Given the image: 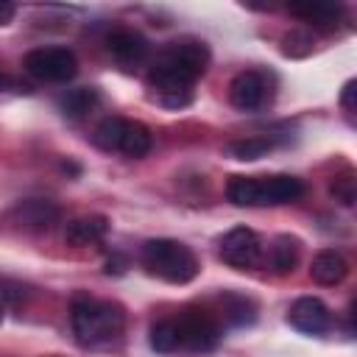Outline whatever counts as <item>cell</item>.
Listing matches in <instances>:
<instances>
[{
  "instance_id": "cell-12",
  "label": "cell",
  "mask_w": 357,
  "mask_h": 357,
  "mask_svg": "<svg viewBox=\"0 0 357 357\" xmlns=\"http://www.w3.org/2000/svg\"><path fill=\"white\" fill-rule=\"evenodd\" d=\"M106 50L109 56L120 64V67H137L148 59V39L139 33V31H131V28H117L106 36Z\"/></svg>"
},
{
  "instance_id": "cell-2",
  "label": "cell",
  "mask_w": 357,
  "mask_h": 357,
  "mask_svg": "<svg viewBox=\"0 0 357 357\" xmlns=\"http://www.w3.org/2000/svg\"><path fill=\"white\" fill-rule=\"evenodd\" d=\"M220 324L204 310H184L151 326V349L159 354L176 351H212L220 343Z\"/></svg>"
},
{
  "instance_id": "cell-7",
  "label": "cell",
  "mask_w": 357,
  "mask_h": 357,
  "mask_svg": "<svg viewBox=\"0 0 357 357\" xmlns=\"http://www.w3.org/2000/svg\"><path fill=\"white\" fill-rule=\"evenodd\" d=\"M25 70L47 84H67L78 73V59L67 47H36L25 56Z\"/></svg>"
},
{
  "instance_id": "cell-19",
  "label": "cell",
  "mask_w": 357,
  "mask_h": 357,
  "mask_svg": "<svg viewBox=\"0 0 357 357\" xmlns=\"http://www.w3.org/2000/svg\"><path fill=\"white\" fill-rule=\"evenodd\" d=\"M223 312H226V318H229L231 324H237V326L251 324V321H254V315H257V310H254L251 298L237 296V293H226V296H223Z\"/></svg>"
},
{
  "instance_id": "cell-1",
  "label": "cell",
  "mask_w": 357,
  "mask_h": 357,
  "mask_svg": "<svg viewBox=\"0 0 357 357\" xmlns=\"http://www.w3.org/2000/svg\"><path fill=\"white\" fill-rule=\"evenodd\" d=\"M209 67V47L201 39L184 36L170 42L151 64L145 86L159 106L181 109L192 100V86Z\"/></svg>"
},
{
  "instance_id": "cell-14",
  "label": "cell",
  "mask_w": 357,
  "mask_h": 357,
  "mask_svg": "<svg viewBox=\"0 0 357 357\" xmlns=\"http://www.w3.org/2000/svg\"><path fill=\"white\" fill-rule=\"evenodd\" d=\"M346 273H349V262L343 259L340 251H335V248H324V251H318V254L312 257L310 276H312L318 284H326V287L340 284V282L346 279Z\"/></svg>"
},
{
  "instance_id": "cell-24",
  "label": "cell",
  "mask_w": 357,
  "mask_h": 357,
  "mask_svg": "<svg viewBox=\"0 0 357 357\" xmlns=\"http://www.w3.org/2000/svg\"><path fill=\"white\" fill-rule=\"evenodd\" d=\"M0 86H3V75H0Z\"/></svg>"
},
{
  "instance_id": "cell-8",
  "label": "cell",
  "mask_w": 357,
  "mask_h": 357,
  "mask_svg": "<svg viewBox=\"0 0 357 357\" xmlns=\"http://www.w3.org/2000/svg\"><path fill=\"white\" fill-rule=\"evenodd\" d=\"M273 98V78L265 70H243L229 84V100L240 112H259Z\"/></svg>"
},
{
  "instance_id": "cell-17",
  "label": "cell",
  "mask_w": 357,
  "mask_h": 357,
  "mask_svg": "<svg viewBox=\"0 0 357 357\" xmlns=\"http://www.w3.org/2000/svg\"><path fill=\"white\" fill-rule=\"evenodd\" d=\"M298 254H301V243L296 237H290V234H279L271 243L268 259H271L276 273H290L298 265Z\"/></svg>"
},
{
  "instance_id": "cell-22",
  "label": "cell",
  "mask_w": 357,
  "mask_h": 357,
  "mask_svg": "<svg viewBox=\"0 0 357 357\" xmlns=\"http://www.w3.org/2000/svg\"><path fill=\"white\" fill-rule=\"evenodd\" d=\"M340 103H343L346 109H351V106H354V81H346L343 95H340Z\"/></svg>"
},
{
  "instance_id": "cell-10",
  "label": "cell",
  "mask_w": 357,
  "mask_h": 357,
  "mask_svg": "<svg viewBox=\"0 0 357 357\" xmlns=\"http://www.w3.org/2000/svg\"><path fill=\"white\" fill-rule=\"evenodd\" d=\"M287 324H290L293 329L304 332V335H324V332H329V326H332V312H329V307H326L321 298H315V296H301V298H296V301L290 304V310H287Z\"/></svg>"
},
{
  "instance_id": "cell-20",
  "label": "cell",
  "mask_w": 357,
  "mask_h": 357,
  "mask_svg": "<svg viewBox=\"0 0 357 357\" xmlns=\"http://www.w3.org/2000/svg\"><path fill=\"white\" fill-rule=\"evenodd\" d=\"M332 195H335V201H340L343 206H351L354 204V173L351 170H346L343 176H337L335 181H332Z\"/></svg>"
},
{
  "instance_id": "cell-4",
  "label": "cell",
  "mask_w": 357,
  "mask_h": 357,
  "mask_svg": "<svg viewBox=\"0 0 357 357\" xmlns=\"http://www.w3.org/2000/svg\"><path fill=\"white\" fill-rule=\"evenodd\" d=\"M304 195V184L296 176H231L226 184V198L234 206H282Z\"/></svg>"
},
{
  "instance_id": "cell-18",
  "label": "cell",
  "mask_w": 357,
  "mask_h": 357,
  "mask_svg": "<svg viewBox=\"0 0 357 357\" xmlns=\"http://www.w3.org/2000/svg\"><path fill=\"white\" fill-rule=\"evenodd\" d=\"M340 6H326V3H310V6H290V14L304 20L307 25L315 28H335L340 17Z\"/></svg>"
},
{
  "instance_id": "cell-13",
  "label": "cell",
  "mask_w": 357,
  "mask_h": 357,
  "mask_svg": "<svg viewBox=\"0 0 357 357\" xmlns=\"http://www.w3.org/2000/svg\"><path fill=\"white\" fill-rule=\"evenodd\" d=\"M106 234H109V218H103V215H84V218H75V220H70L67 229H64V240H67L70 245H78V248H84V245H98V243H103Z\"/></svg>"
},
{
  "instance_id": "cell-5",
  "label": "cell",
  "mask_w": 357,
  "mask_h": 357,
  "mask_svg": "<svg viewBox=\"0 0 357 357\" xmlns=\"http://www.w3.org/2000/svg\"><path fill=\"white\" fill-rule=\"evenodd\" d=\"M139 262L151 276H156L167 284H187L201 271L195 251L187 243L170 240V237H156V240L142 243Z\"/></svg>"
},
{
  "instance_id": "cell-9",
  "label": "cell",
  "mask_w": 357,
  "mask_h": 357,
  "mask_svg": "<svg viewBox=\"0 0 357 357\" xmlns=\"http://www.w3.org/2000/svg\"><path fill=\"white\" fill-rule=\"evenodd\" d=\"M218 257L237 268V271H245V268H257L262 262V240L257 237L254 229L248 226H234L229 229L220 240H218Z\"/></svg>"
},
{
  "instance_id": "cell-6",
  "label": "cell",
  "mask_w": 357,
  "mask_h": 357,
  "mask_svg": "<svg viewBox=\"0 0 357 357\" xmlns=\"http://www.w3.org/2000/svg\"><path fill=\"white\" fill-rule=\"evenodd\" d=\"M92 142L106 153H123L128 159H139L151 151L153 137H151V128L145 123L112 114L95 126Z\"/></svg>"
},
{
  "instance_id": "cell-15",
  "label": "cell",
  "mask_w": 357,
  "mask_h": 357,
  "mask_svg": "<svg viewBox=\"0 0 357 357\" xmlns=\"http://www.w3.org/2000/svg\"><path fill=\"white\" fill-rule=\"evenodd\" d=\"M100 103V92L95 86H78V89H70L61 95L59 100V109L70 117V120H81L86 117L89 112H95V106Z\"/></svg>"
},
{
  "instance_id": "cell-23",
  "label": "cell",
  "mask_w": 357,
  "mask_h": 357,
  "mask_svg": "<svg viewBox=\"0 0 357 357\" xmlns=\"http://www.w3.org/2000/svg\"><path fill=\"white\" fill-rule=\"evenodd\" d=\"M0 321H3V304H0Z\"/></svg>"
},
{
  "instance_id": "cell-16",
  "label": "cell",
  "mask_w": 357,
  "mask_h": 357,
  "mask_svg": "<svg viewBox=\"0 0 357 357\" xmlns=\"http://www.w3.org/2000/svg\"><path fill=\"white\" fill-rule=\"evenodd\" d=\"M279 145V139L273 134H259V137H245V139H234L226 145V153L240 159V162H254V159H262L268 156L273 148Z\"/></svg>"
},
{
  "instance_id": "cell-3",
  "label": "cell",
  "mask_w": 357,
  "mask_h": 357,
  "mask_svg": "<svg viewBox=\"0 0 357 357\" xmlns=\"http://www.w3.org/2000/svg\"><path fill=\"white\" fill-rule=\"evenodd\" d=\"M70 326L84 349H100L117 340L126 329V310L117 301L78 293L70 301Z\"/></svg>"
},
{
  "instance_id": "cell-21",
  "label": "cell",
  "mask_w": 357,
  "mask_h": 357,
  "mask_svg": "<svg viewBox=\"0 0 357 357\" xmlns=\"http://www.w3.org/2000/svg\"><path fill=\"white\" fill-rule=\"evenodd\" d=\"M14 14H17V6H14V3L0 0V25H8V22L14 20Z\"/></svg>"
},
{
  "instance_id": "cell-11",
  "label": "cell",
  "mask_w": 357,
  "mask_h": 357,
  "mask_svg": "<svg viewBox=\"0 0 357 357\" xmlns=\"http://www.w3.org/2000/svg\"><path fill=\"white\" fill-rule=\"evenodd\" d=\"M11 223H17L20 229H28V231H47L59 223L61 218V209L47 201V198H25L20 204H14V209L8 212Z\"/></svg>"
}]
</instances>
